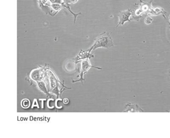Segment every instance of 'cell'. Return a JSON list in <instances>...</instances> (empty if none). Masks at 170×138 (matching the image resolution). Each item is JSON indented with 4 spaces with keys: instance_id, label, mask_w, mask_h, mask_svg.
<instances>
[{
    "instance_id": "obj_2",
    "label": "cell",
    "mask_w": 170,
    "mask_h": 138,
    "mask_svg": "<svg viewBox=\"0 0 170 138\" xmlns=\"http://www.w3.org/2000/svg\"><path fill=\"white\" fill-rule=\"evenodd\" d=\"M132 15V13L131 9H128L127 10L123 11L119 13L118 15V17H119V22L116 27L119 26L120 25H123L124 22H127V21L130 22L129 18Z\"/></svg>"
},
{
    "instance_id": "obj_1",
    "label": "cell",
    "mask_w": 170,
    "mask_h": 138,
    "mask_svg": "<svg viewBox=\"0 0 170 138\" xmlns=\"http://www.w3.org/2000/svg\"><path fill=\"white\" fill-rule=\"evenodd\" d=\"M105 34L106 32H104L95 40L94 45L91 47L92 50H95L99 47L109 49L114 46L113 40L110 36V35Z\"/></svg>"
},
{
    "instance_id": "obj_3",
    "label": "cell",
    "mask_w": 170,
    "mask_h": 138,
    "mask_svg": "<svg viewBox=\"0 0 170 138\" xmlns=\"http://www.w3.org/2000/svg\"><path fill=\"white\" fill-rule=\"evenodd\" d=\"M22 103H25V105H22L23 107H27L29 106V101L26 100H23L22 101Z\"/></svg>"
}]
</instances>
